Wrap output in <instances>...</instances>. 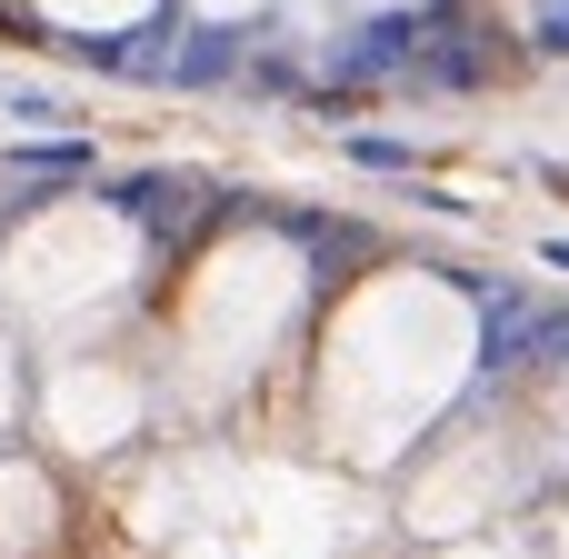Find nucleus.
Wrapping results in <instances>:
<instances>
[{"instance_id":"obj_1","label":"nucleus","mask_w":569,"mask_h":559,"mask_svg":"<svg viewBox=\"0 0 569 559\" xmlns=\"http://www.w3.org/2000/svg\"><path fill=\"white\" fill-rule=\"evenodd\" d=\"M420 50H430V20L420 10H380L360 20L350 40H330V90H390V80H420Z\"/></svg>"},{"instance_id":"obj_2","label":"nucleus","mask_w":569,"mask_h":559,"mask_svg":"<svg viewBox=\"0 0 569 559\" xmlns=\"http://www.w3.org/2000/svg\"><path fill=\"white\" fill-rule=\"evenodd\" d=\"M470 300H480V370H490V380L530 370V350H540V310H550V300H530L520 280H470Z\"/></svg>"},{"instance_id":"obj_3","label":"nucleus","mask_w":569,"mask_h":559,"mask_svg":"<svg viewBox=\"0 0 569 559\" xmlns=\"http://www.w3.org/2000/svg\"><path fill=\"white\" fill-rule=\"evenodd\" d=\"M240 70H250V30H230V20H200V30H180L170 90H220V80H240Z\"/></svg>"},{"instance_id":"obj_4","label":"nucleus","mask_w":569,"mask_h":559,"mask_svg":"<svg viewBox=\"0 0 569 559\" xmlns=\"http://www.w3.org/2000/svg\"><path fill=\"white\" fill-rule=\"evenodd\" d=\"M110 210H130L140 230H180V220H190V190H180L170 170H130V180L110 190Z\"/></svg>"},{"instance_id":"obj_5","label":"nucleus","mask_w":569,"mask_h":559,"mask_svg":"<svg viewBox=\"0 0 569 559\" xmlns=\"http://www.w3.org/2000/svg\"><path fill=\"white\" fill-rule=\"evenodd\" d=\"M20 180H90V140H10Z\"/></svg>"},{"instance_id":"obj_6","label":"nucleus","mask_w":569,"mask_h":559,"mask_svg":"<svg viewBox=\"0 0 569 559\" xmlns=\"http://www.w3.org/2000/svg\"><path fill=\"white\" fill-rule=\"evenodd\" d=\"M340 150H350L360 170H390V180H410V170H420V150H410V140H390V130H350Z\"/></svg>"},{"instance_id":"obj_7","label":"nucleus","mask_w":569,"mask_h":559,"mask_svg":"<svg viewBox=\"0 0 569 559\" xmlns=\"http://www.w3.org/2000/svg\"><path fill=\"white\" fill-rule=\"evenodd\" d=\"M0 110H10V120H60V90H40V80H0Z\"/></svg>"},{"instance_id":"obj_8","label":"nucleus","mask_w":569,"mask_h":559,"mask_svg":"<svg viewBox=\"0 0 569 559\" xmlns=\"http://www.w3.org/2000/svg\"><path fill=\"white\" fill-rule=\"evenodd\" d=\"M530 50L569 60V0H540V20H530Z\"/></svg>"},{"instance_id":"obj_9","label":"nucleus","mask_w":569,"mask_h":559,"mask_svg":"<svg viewBox=\"0 0 569 559\" xmlns=\"http://www.w3.org/2000/svg\"><path fill=\"white\" fill-rule=\"evenodd\" d=\"M530 360H569V310H560V300L540 310V350H530Z\"/></svg>"},{"instance_id":"obj_10","label":"nucleus","mask_w":569,"mask_h":559,"mask_svg":"<svg viewBox=\"0 0 569 559\" xmlns=\"http://www.w3.org/2000/svg\"><path fill=\"white\" fill-rule=\"evenodd\" d=\"M540 260H550V270H569V230H560V240H540Z\"/></svg>"}]
</instances>
